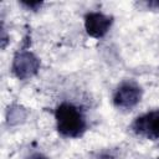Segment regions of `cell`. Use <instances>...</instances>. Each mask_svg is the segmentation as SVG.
<instances>
[{
	"label": "cell",
	"mask_w": 159,
	"mask_h": 159,
	"mask_svg": "<svg viewBox=\"0 0 159 159\" xmlns=\"http://www.w3.org/2000/svg\"><path fill=\"white\" fill-rule=\"evenodd\" d=\"M132 130L149 140L159 139V109H153L137 117L132 123Z\"/></svg>",
	"instance_id": "4"
},
{
	"label": "cell",
	"mask_w": 159,
	"mask_h": 159,
	"mask_svg": "<svg viewBox=\"0 0 159 159\" xmlns=\"http://www.w3.org/2000/svg\"><path fill=\"white\" fill-rule=\"evenodd\" d=\"M143 91L134 81L122 82L113 93V104L120 109H132L142 99Z\"/></svg>",
	"instance_id": "3"
},
{
	"label": "cell",
	"mask_w": 159,
	"mask_h": 159,
	"mask_svg": "<svg viewBox=\"0 0 159 159\" xmlns=\"http://www.w3.org/2000/svg\"><path fill=\"white\" fill-rule=\"evenodd\" d=\"M112 22V16L101 11H91L84 15V29L87 34L94 39L103 37L111 29Z\"/></svg>",
	"instance_id": "5"
},
{
	"label": "cell",
	"mask_w": 159,
	"mask_h": 159,
	"mask_svg": "<svg viewBox=\"0 0 159 159\" xmlns=\"http://www.w3.org/2000/svg\"><path fill=\"white\" fill-rule=\"evenodd\" d=\"M39 70H40V60L31 51L20 50L14 56L11 71L16 78L21 81L29 80L32 76H35Z\"/></svg>",
	"instance_id": "2"
},
{
	"label": "cell",
	"mask_w": 159,
	"mask_h": 159,
	"mask_svg": "<svg viewBox=\"0 0 159 159\" xmlns=\"http://www.w3.org/2000/svg\"><path fill=\"white\" fill-rule=\"evenodd\" d=\"M27 159H48L46 155H43L42 153H34V154H31Z\"/></svg>",
	"instance_id": "7"
},
{
	"label": "cell",
	"mask_w": 159,
	"mask_h": 159,
	"mask_svg": "<svg viewBox=\"0 0 159 159\" xmlns=\"http://www.w3.org/2000/svg\"><path fill=\"white\" fill-rule=\"evenodd\" d=\"M21 4L24 5V6H26L27 9H31V10H36L37 7H40L41 5H42V2H40V1H21Z\"/></svg>",
	"instance_id": "6"
},
{
	"label": "cell",
	"mask_w": 159,
	"mask_h": 159,
	"mask_svg": "<svg viewBox=\"0 0 159 159\" xmlns=\"http://www.w3.org/2000/svg\"><path fill=\"white\" fill-rule=\"evenodd\" d=\"M148 6H150V7H155V9H159V1H150V2H148Z\"/></svg>",
	"instance_id": "9"
},
{
	"label": "cell",
	"mask_w": 159,
	"mask_h": 159,
	"mask_svg": "<svg viewBox=\"0 0 159 159\" xmlns=\"http://www.w3.org/2000/svg\"><path fill=\"white\" fill-rule=\"evenodd\" d=\"M98 159H118V158L114 157V155L111 154V153H103V154H101V155L98 157Z\"/></svg>",
	"instance_id": "8"
},
{
	"label": "cell",
	"mask_w": 159,
	"mask_h": 159,
	"mask_svg": "<svg viewBox=\"0 0 159 159\" xmlns=\"http://www.w3.org/2000/svg\"><path fill=\"white\" fill-rule=\"evenodd\" d=\"M55 119L58 133L66 138H78L87 129V120L83 111L70 102H63L57 106Z\"/></svg>",
	"instance_id": "1"
}]
</instances>
